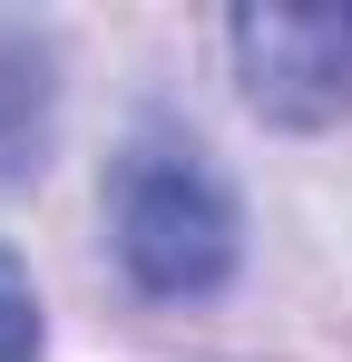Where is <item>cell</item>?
<instances>
[{
    "mask_svg": "<svg viewBox=\"0 0 352 362\" xmlns=\"http://www.w3.org/2000/svg\"><path fill=\"white\" fill-rule=\"evenodd\" d=\"M108 245L147 294H216L235 274V196L206 167L196 137L176 127H137L108 167Z\"/></svg>",
    "mask_w": 352,
    "mask_h": 362,
    "instance_id": "cell-1",
    "label": "cell"
},
{
    "mask_svg": "<svg viewBox=\"0 0 352 362\" xmlns=\"http://www.w3.org/2000/svg\"><path fill=\"white\" fill-rule=\"evenodd\" d=\"M235 69H245V98L274 127L352 118V10L343 0H323V10H293V0L235 10Z\"/></svg>",
    "mask_w": 352,
    "mask_h": 362,
    "instance_id": "cell-2",
    "label": "cell"
},
{
    "mask_svg": "<svg viewBox=\"0 0 352 362\" xmlns=\"http://www.w3.org/2000/svg\"><path fill=\"white\" fill-rule=\"evenodd\" d=\"M0 362H40V294L10 245H0Z\"/></svg>",
    "mask_w": 352,
    "mask_h": 362,
    "instance_id": "cell-3",
    "label": "cell"
}]
</instances>
